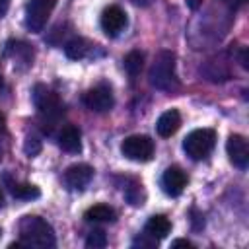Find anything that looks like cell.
I'll return each instance as SVG.
<instances>
[{"mask_svg": "<svg viewBox=\"0 0 249 249\" xmlns=\"http://www.w3.org/2000/svg\"><path fill=\"white\" fill-rule=\"evenodd\" d=\"M19 241L27 247H54V230L41 216H23L19 220Z\"/></svg>", "mask_w": 249, "mask_h": 249, "instance_id": "cell-1", "label": "cell"}, {"mask_svg": "<svg viewBox=\"0 0 249 249\" xmlns=\"http://www.w3.org/2000/svg\"><path fill=\"white\" fill-rule=\"evenodd\" d=\"M150 84L160 91H175L179 88L177 72H175V54L171 51H160L148 72Z\"/></svg>", "mask_w": 249, "mask_h": 249, "instance_id": "cell-2", "label": "cell"}, {"mask_svg": "<svg viewBox=\"0 0 249 249\" xmlns=\"http://www.w3.org/2000/svg\"><path fill=\"white\" fill-rule=\"evenodd\" d=\"M31 97H33V105H35L39 117L43 119V123H56L62 117L64 105L60 101V97L45 84H37L31 91Z\"/></svg>", "mask_w": 249, "mask_h": 249, "instance_id": "cell-3", "label": "cell"}, {"mask_svg": "<svg viewBox=\"0 0 249 249\" xmlns=\"http://www.w3.org/2000/svg\"><path fill=\"white\" fill-rule=\"evenodd\" d=\"M214 144H216V132L212 128H196L187 134L183 142V150L191 160L198 161L208 158V154L214 150Z\"/></svg>", "mask_w": 249, "mask_h": 249, "instance_id": "cell-4", "label": "cell"}, {"mask_svg": "<svg viewBox=\"0 0 249 249\" xmlns=\"http://www.w3.org/2000/svg\"><path fill=\"white\" fill-rule=\"evenodd\" d=\"M121 152L126 160L132 161H148L154 156V140L146 134H132L126 136L121 144Z\"/></svg>", "mask_w": 249, "mask_h": 249, "instance_id": "cell-5", "label": "cell"}, {"mask_svg": "<svg viewBox=\"0 0 249 249\" xmlns=\"http://www.w3.org/2000/svg\"><path fill=\"white\" fill-rule=\"evenodd\" d=\"M58 0H29L25 6V25L29 31L39 33L47 25L49 16L53 14Z\"/></svg>", "mask_w": 249, "mask_h": 249, "instance_id": "cell-6", "label": "cell"}, {"mask_svg": "<svg viewBox=\"0 0 249 249\" xmlns=\"http://www.w3.org/2000/svg\"><path fill=\"white\" fill-rule=\"evenodd\" d=\"M82 103H84L89 111H93V113H107V111L113 107L115 99H113L111 88L105 86V84H99V86L88 89V91L82 95Z\"/></svg>", "mask_w": 249, "mask_h": 249, "instance_id": "cell-7", "label": "cell"}, {"mask_svg": "<svg viewBox=\"0 0 249 249\" xmlns=\"http://www.w3.org/2000/svg\"><path fill=\"white\" fill-rule=\"evenodd\" d=\"M101 29L105 31V35L109 37H117L124 25H126V14L121 6H107L103 12H101Z\"/></svg>", "mask_w": 249, "mask_h": 249, "instance_id": "cell-8", "label": "cell"}, {"mask_svg": "<svg viewBox=\"0 0 249 249\" xmlns=\"http://www.w3.org/2000/svg\"><path fill=\"white\" fill-rule=\"evenodd\" d=\"M93 177V167L88 163H74L64 171V185L72 191H82Z\"/></svg>", "mask_w": 249, "mask_h": 249, "instance_id": "cell-9", "label": "cell"}, {"mask_svg": "<svg viewBox=\"0 0 249 249\" xmlns=\"http://www.w3.org/2000/svg\"><path fill=\"white\" fill-rule=\"evenodd\" d=\"M226 152H228L230 161L235 167H239V169H245L247 167V163H249V148H247V140L241 134H231L228 138Z\"/></svg>", "mask_w": 249, "mask_h": 249, "instance_id": "cell-10", "label": "cell"}, {"mask_svg": "<svg viewBox=\"0 0 249 249\" xmlns=\"http://www.w3.org/2000/svg\"><path fill=\"white\" fill-rule=\"evenodd\" d=\"M187 173L179 167V165H171L163 171L161 175V187L165 191V195L169 196H179L183 193V189L187 187Z\"/></svg>", "mask_w": 249, "mask_h": 249, "instance_id": "cell-11", "label": "cell"}, {"mask_svg": "<svg viewBox=\"0 0 249 249\" xmlns=\"http://www.w3.org/2000/svg\"><path fill=\"white\" fill-rule=\"evenodd\" d=\"M179 126H181V115H179L177 109H167L165 113L160 115V119H158V123H156V130H158V134L163 136V138L173 136V134L179 130Z\"/></svg>", "mask_w": 249, "mask_h": 249, "instance_id": "cell-12", "label": "cell"}, {"mask_svg": "<svg viewBox=\"0 0 249 249\" xmlns=\"http://www.w3.org/2000/svg\"><path fill=\"white\" fill-rule=\"evenodd\" d=\"M58 146L64 150V152H70V154H76L82 150V134L78 130V126L74 124H66L60 134H58Z\"/></svg>", "mask_w": 249, "mask_h": 249, "instance_id": "cell-13", "label": "cell"}, {"mask_svg": "<svg viewBox=\"0 0 249 249\" xmlns=\"http://www.w3.org/2000/svg\"><path fill=\"white\" fill-rule=\"evenodd\" d=\"M169 231H171V222H169L163 214L150 216V220L146 222V228H144V233H146L148 237H152L154 241L167 237Z\"/></svg>", "mask_w": 249, "mask_h": 249, "instance_id": "cell-14", "label": "cell"}, {"mask_svg": "<svg viewBox=\"0 0 249 249\" xmlns=\"http://www.w3.org/2000/svg\"><path fill=\"white\" fill-rule=\"evenodd\" d=\"M4 54H6V56H12L14 60L23 62L25 66H29L31 60H33V49H31L27 43H19V41H10V43L6 45Z\"/></svg>", "mask_w": 249, "mask_h": 249, "instance_id": "cell-15", "label": "cell"}, {"mask_svg": "<svg viewBox=\"0 0 249 249\" xmlns=\"http://www.w3.org/2000/svg\"><path fill=\"white\" fill-rule=\"evenodd\" d=\"M84 218L88 222H115L117 212H115V208H111L107 204H93L84 212Z\"/></svg>", "mask_w": 249, "mask_h": 249, "instance_id": "cell-16", "label": "cell"}, {"mask_svg": "<svg viewBox=\"0 0 249 249\" xmlns=\"http://www.w3.org/2000/svg\"><path fill=\"white\" fill-rule=\"evenodd\" d=\"M91 47H93V45H89L86 39H82V37H74V39H70V41L64 45V53H66L68 58H72V60H80V58H84V56L89 54Z\"/></svg>", "mask_w": 249, "mask_h": 249, "instance_id": "cell-17", "label": "cell"}, {"mask_svg": "<svg viewBox=\"0 0 249 249\" xmlns=\"http://www.w3.org/2000/svg\"><path fill=\"white\" fill-rule=\"evenodd\" d=\"M10 191L16 198H21V200H31L41 195L39 189L31 183H10Z\"/></svg>", "mask_w": 249, "mask_h": 249, "instance_id": "cell-18", "label": "cell"}, {"mask_svg": "<svg viewBox=\"0 0 249 249\" xmlns=\"http://www.w3.org/2000/svg\"><path fill=\"white\" fill-rule=\"evenodd\" d=\"M142 64H144V54L140 51H130L126 56H124V70L128 72L130 78H136L142 70Z\"/></svg>", "mask_w": 249, "mask_h": 249, "instance_id": "cell-19", "label": "cell"}, {"mask_svg": "<svg viewBox=\"0 0 249 249\" xmlns=\"http://www.w3.org/2000/svg\"><path fill=\"white\" fill-rule=\"evenodd\" d=\"M124 196H126V200L132 204V206H140V204H144V198H146V195H144V189H142V183H138V181H130V185L128 187H124Z\"/></svg>", "mask_w": 249, "mask_h": 249, "instance_id": "cell-20", "label": "cell"}, {"mask_svg": "<svg viewBox=\"0 0 249 249\" xmlns=\"http://www.w3.org/2000/svg\"><path fill=\"white\" fill-rule=\"evenodd\" d=\"M107 245V235L103 230H91L86 237V247L89 249H101Z\"/></svg>", "mask_w": 249, "mask_h": 249, "instance_id": "cell-21", "label": "cell"}, {"mask_svg": "<svg viewBox=\"0 0 249 249\" xmlns=\"http://www.w3.org/2000/svg\"><path fill=\"white\" fill-rule=\"evenodd\" d=\"M23 152H25V156H29V158L37 156V154L41 152V140H39L37 136L29 134V136L25 138V144H23Z\"/></svg>", "mask_w": 249, "mask_h": 249, "instance_id": "cell-22", "label": "cell"}, {"mask_svg": "<svg viewBox=\"0 0 249 249\" xmlns=\"http://www.w3.org/2000/svg\"><path fill=\"white\" fill-rule=\"evenodd\" d=\"M171 247H187V249H195V245H193L191 241H187V239H175V241L171 243Z\"/></svg>", "mask_w": 249, "mask_h": 249, "instance_id": "cell-23", "label": "cell"}, {"mask_svg": "<svg viewBox=\"0 0 249 249\" xmlns=\"http://www.w3.org/2000/svg\"><path fill=\"white\" fill-rule=\"evenodd\" d=\"M8 8H10V0H0V18L8 12Z\"/></svg>", "mask_w": 249, "mask_h": 249, "instance_id": "cell-24", "label": "cell"}, {"mask_svg": "<svg viewBox=\"0 0 249 249\" xmlns=\"http://www.w3.org/2000/svg\"><path fill=\"white\" fill-rule=\"evenodd\" d=\"M222 2H224V4H228V6H231V8H239L245 0H222Z\"/></svg>", "mask_w": 249, "mask_h": 249, "instance_id": "cell-25", "label": "cell"}, {"mask_svg": "<svg viewBox=\"0 0 249 249\" xmlns=\"http://www.w3.org/2000/svg\"><path fill=\"white\" fill-rule=\"evenodd\" d=\"M200 4H202V0H187V6H189L191 10H196Z\"/></svg>", "mask_w": 249, "mask_h": 249, "instance_id": "cell-26", "label": "cell"}, {"mask_svg": "<svg viewBox=\"0 0 249 249\" xmlns=\"http://www.w3.org/2000/svg\"><path fill=\"white\" fill-rule=\"evenodd\" d=\"M132 4H136V6H142V8H146V6H150L152 4V0H130Z\"/></svg>", "mask_w": 249, "mask_h": 249, "instance_id": "cell-27", "label": "cell"}, {"mask_svg": "<svg viewBox=\"0 0 249 249\" xmlns=\"http://www.w3.org/2000/svg\"><path fill=\"white\" fill-rule=\"evenodd\" d=\"M4 124H6V121H4V115H0V134H2V132H4V128H6Z\"/></svg>", "mask_w": 249, "mask_h": 249, "instance_id": "cell-28", "label": "cell"}, {"mask_svg": "<svg viewBox=\"0 0 249 249\" xmlns=\"http://www.w3.org/2000/svg\"><path fill=\"white\" fill-rule=\"evenodd\" d=\"M4 204V195H2V191H0V206Z\"/></svg>", "mask_w": 249, "mask_h": 249, "instance_id": "cell-29", "label": "cell"}, {"mask_svg": "<svg viewBox=\"0 0 249 249\" xmlns=\"http://www.w3.org/2000/svg\"><path fill=\"white\" fill-rule=\"evenodd\" d=\"M2 84H4V80H2V76H0V88H2Z\"/></svg>", "mask_w": 249, "mask_h": 249, "instance_id": "cell-30", "label": "cell"}, {"mask_svg": "<svg viewBox=\"0 0 249 249\" xmlns=\"http://www.w3.org/2000/svg\"><path fill=\"white\" fill-rule=\"evenodd\" d=\"M0 161H2V146H0Z\"/></svg>", "mask_w": 249, "mask_h": 249, "instance_id": "cell-31", "label": "cell"}]
</instances>
